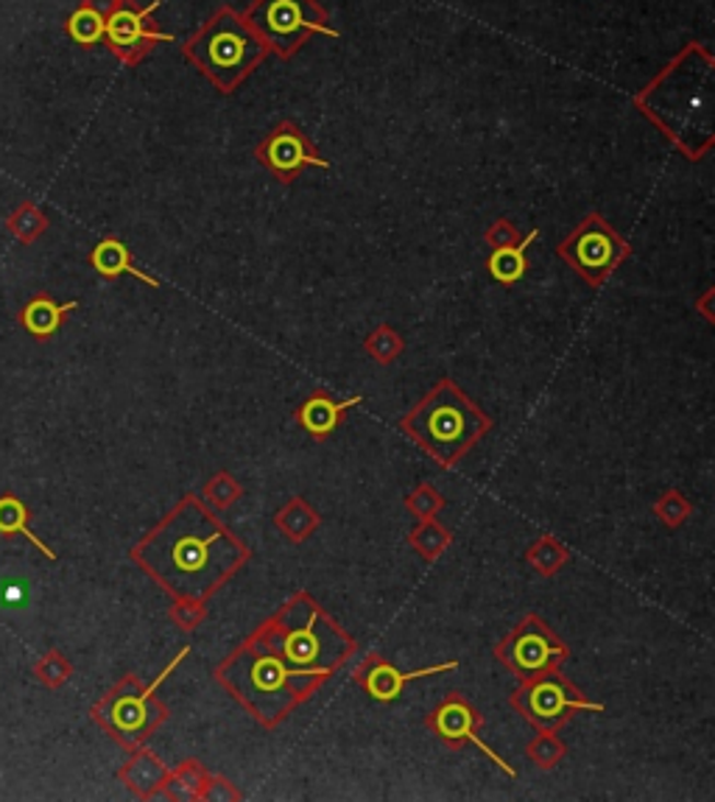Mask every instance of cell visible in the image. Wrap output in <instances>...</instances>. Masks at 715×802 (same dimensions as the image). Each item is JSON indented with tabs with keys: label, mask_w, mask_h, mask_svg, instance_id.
<instances>
[{
	"label": "cell",
	"mask_w": 715,
	"mask_h": 802,
	"mask_svg": "<svg viewBox=\"0 0 715 802\" xmlns=\"http://www.w3.org/2000/svg\"><path fill=\"white\" fill-rule=\"evenodd\" d=\"M131 560L174 602H207L252 560V551L191 492L131 548Z\"/></svg>",
	"instance_id": "1"
},
{
	"label": "cell",
	"mask_w": 715,
	"mask_h": 802,
	"mask_svg": "<svg viewBox=\"0 0 715 802\" xmlns=\"http://www.w3.org/2000/svg\"><path fill=\"white\" fill-rule=\"evenodd\" d=\"M299 677L327 683L358 652L353 634L344 632L311 593H297L280 610L252 632Z\"/></svg>",
	"instance_id": "2"
},
{
	"label": "cell",
	"mask_w": 715,
	"mask_h": 802,
	"mask_svg": "<svg viewBox=\"0 0 715 802\" xmlns=\"http://www.w3.org/2000/svg\"><path fill=\"white\" fill-rule=\"evenodd\" d=\"M216 683L263 727L274 730L322 688V679L299 677L255 634L216 668Z\"/></svg>",
	"instance_id": "3"
},
{
	"label": "cell",
	"mask_w": 715,
	"mask_h": 802,
	"mask_svg": "<svg viewBox=\"0 0 715 802\" xmlns=\"http://www.w3.org/2000/svg\"><path fill=\"white\" fill-rule=\"evenodd\" d=\"M400 431L417 442L439 467L450 470L492 431V420L470 394L442 378L400 420Z\"/></svg>",
	"instance_id": "4"
},
{
	"label": "cell",
	"mask_w": 715,
	"mask_h": 802,
	"mask_svg": "<svg viewBox=\"0 0 715 802\" xmlns=\"http://www.w3.org/2000/svg\"><path fill=\"white\" fill-rule=\"evenodd\" d=\"M191 654V646H182V652L171 660L169 666L162 668L160 677L151 679L149 685H143L135 674H126L118 685H115L106 697H101L99 702L93 704L90 715L93 722L99 724L104 733L113 735L124 749H137V746H146V741L157 733V727L165 724L169 719V704L160 702L154 697L160 685L182 666V660Z\"/></svg>",
	"instance_id": "5"
},
{
	"label": "cell",
	"mask_w": 715,
	"mask_h": 802,
	"mask_svg": "<svg viewBox=\"0 0 715 802\" xmlns=\"http://www.w3.org/2000/svg\"><path fill=\"white\" fill-rule=\"evenodd\" d=\"M187 54L218 88L230 90L243 76L255 70V65L266 54V45L241 18L221 12L191 39Z\"/></svg>",
	"instance_id": "6"
},
{
	"label": "cell",
	"mask_w": 715,
	"mask_h": 802,
	"mask_svg": "<svg viewBox=\"0 0 715 802\" xmlns=\"http://www.w3.org/2000/svg\"><path fill=\"white\" fill-rule=\"evenodd\" d=\"M509 704L537 733H556L576 713H603V704L587 699L560 668L520 679V685L511 690Z\"/></svg>",
	"instance_id": "7"
},
{
	"label": "cell",
	"mask_w": 715,
	"mask_h": 802,
	"mask_svg": "<svg viewBox=\"0 0 715 802\" xmlns=\"http://www.w3.org/2000/svg\"><path fill=\"white\" fill-rule=\"evenodd\" d=\"M495 657L515 677L531 679L551 668H562V663L570 657V649L554 629L547 627L545 618L531 612V616L520 618L515 629H509V634L495 646Z\"/></svg>",
	"instance_id": "8"
},
{
	"label": "cell",
	"mask_w": 715,
	"mask_h": 802,
	"mask_svg": "<svg viewBox=\"0 0 715 802\" xmlns=\"http://www.w3.org/2000/svg\"><path fill=\"white\" fill-rule=\"evenodd\" d=\"M560 255L592 286H601L628 255V247L601 216H587L560 247Z\"/></svg>",
	"instance_id": "9"
},
{
	"label": "cell",
	"mask_w": 715,
	"mask_h": 802,
	"mask_svg": "<svg viewBox=\"0 0 715 802\" xmlns=\"http://www.w3.org/2000/svg\"><path fill=\"white\" fill-rule=\"evenodd\" d=\"M252 23L266 43L282 54H291L311 32L338 37L333 28L322 25V14L311 0H261L252 12Z\"/></svg>",
	"instance_id": "10"
},
{
	"label": "cell",
	"mask_w": 715,
	"mask_h": 802,
	"mask_svg": "<svg viewBox=\"0 0 715 802\" xmlns=\"http://www.w3.org/2000/svg\"><path fill=\"white\" fill-rule=\"evenodd\" d=\"M157 7L160 3L137 9L135 0H115L113 9L106 12L104 43L124 65L140 62L154 43H171V34L157 32L151 25V12Z\"/></svg>",
	"instance_id": "11"
},
{
	"label": "cell",
	"mask_w": 715,
	"mask_h": 802,
	"mask_svg": "<svg viewBox=\"0 0 715 802\" xmlns=\"http://www.w3.org/2000/svg\"><path fill=\"white\" fill-rule=\"evenodd\" d=\"M425 724H428V730H434L436 738L442 741V744H448L450 749H461V746L466 744L478 746L481 753H484L492 764L498 766V769H504L509 778H517L515 766H511L509 760L500 758V755L481 738L484 719H481V713L475 710V704L466 702L461 694H453V697H448L445 702L436 704V708L425 715Z\"/></svg>",
	"instance_id": "12"
},
{
	"label": "cell",
	"mask_w": 715,
	"mask_h": 802,
	"mask_svg": "<svg viewBox=\"0 0 715 802\" xmlns=\"http://www.w3.org/2000/svg\"><path fill=\"white\" fill-rule=\"evenodd\" d=\"M455 668H459V660H448V663H439V666L414 668V672H400V668L392 666L387 657H380V654H369L361 666H358V672H355L353 679L369 699L389 704V702H397V699L403 697L405 685L414 683V679L434 677V674H445V672H455Z\"/></svg>",
	"instance_id": "13"
},
{
	"label": "cell",
	"mask_w": 715,
	"mask_h": 802,
	"mask_svg": "<svg viewBox=\"0 0 715 802\" xmlns=\"http://www.w3.org/2000/svg\"><path fill=\"white\" fill-rule=\"evenodd\" d=\"M261 160L268 171L280 182H291L305 165H319L327 169L330 162L316 154L308 137L297 129V126H282L274 131L261 149Z\"/></svg>",
	"instance_id": "14"
},
{
	"label": "cell",
	"mask_w": 715,
	"mask_h": 802,
	"mask_svg": "<svg viewBox=\"0 0 715 802\" xmlns=\"http://www.w3.org/2000/svg\"><path fill=\"white\" fill-rule=\"evenodd\" d=\"M358 403H364L361 394H353V398L342 400L333 392L319 389V392H313L311 398H305L299 403V409L293 411V420H297L299 428L305 431L308 436H313V439H327V436L344 423V414Z\"/></svg>",
	"instance_id": "15"
},
{
	"label": "cell",
	"mask_w": 715,
	"mask_h": 802,
	"mask_svg": "<svg viewBox=\"0 0 715 802\" xmlns=\"http://www.w3.org/2000/svg\"><path fill=\"white\" fill-rule=\"evenodd\" d=\"M79 308V299H70V302H57L50 294H34L18 313L20 328L28 333L37 342H50L57 336L62 324L68 322L70 313Z\"/></svg>",
	"instance_id": "16"
},
{
	"label": "cell",
	"mask_w": 715,
	"mask_h": 802,
	"mask_svg": "<svg viewBox=\"0 0 715 802\" xmlns=\"http://www.w3.org/2000/svg\"><path fill=\"white\" fill-rule=\"evenodd\" d=\"M165 778H169V766L162 764L154 753H149L146 746L131 749V758L118 771V780L137 800H154V797H160Z\"/></svg>",
	"instance_id": "17"
},
{
	"label": "cell",
	"mask_w": 715,
	"mask_h": 802,
	"mask_svg": "<svg viewBox=\"0 0 715 802\" xmlns=\"http://www.w3.org/2000/svg\"><path fill=\"white\" fill-rule=\"evenodd\" d=\"M90 266H93L104 280H118V277L129 274V277H137V280L146 283V286L151 288L160 286L157 277H151V274H146L143 268L135 266L129 247H126L124 241H118V238H104V241L95 243V249L90 252Z\"/></svg>",
	"instance_id": "18"
},
{
	"label": "cell",
	"mask_w": 715,
	"mask_h": 802,
	"mask_svg": "<svg viewBox=\"0 0 715 802\" xmlns=\"http://www.w3.org/2000/svg\"><path fill=\"white\" fill-rule=\"evenodd\" d=\"M115 0H84L79 9L68 18L65 23V32L81 48H93L104 39V23L106 12L113 9Z\"/></svg>",
	"instance_id": "19"
},
{
	"label": "cell",
	"mask_w": 715,
	"mask_h": 802,
	"mask_svg": "<svg viewBox=\"0 0 715 802\" xmlns=\"http://www.w3.org/2000/svg\"><path fill=\"white\" fill-rule=\"evenodd\" d=\"M537 238H540V230L529 232L526 241L504 243V247H498L492 252L489 261H486V268H489V274L500 283V286H511V283L522 280V274L529 268L526 252H529V247L537 241Z\"/></svg>",
	"instance_id": "20"
},
{
	"label": "cell",
	"mask_w": 715,
	"mask_h": 802,
	"mask_svg": "<svg viewBox=\"0 0 715 802\" xmlns=\"http://www.w3.org/2000/svg\"><path fill=\"white\" fill-rule=\"evenodd\" d=\"M28 517H32V512H28V506H25L18 495H9V492L7 495H0V535L25 537V540L32 542V546L37 548L45 560L57 562V551H54L50 546H45V542L39 540L32 529H28Z\"/></svg>",
	"instance_id": "21"
},
{
	"label": "cell",
	"mask_w": 715,
	"mask_h": 802,
	"mask_svg": "<svg viewBox=\"0 0 715 802\" xmlns=\"http://www.w3.org/2000/svg\"><path fill=\"white\" fill-rule=\"evenodd\" d=\"M319 512L308 504L305 497H291L277 515H274V526L280 529V535L288 542H305L313 531L319 529Z\"/></svg>",
	"instance_id": "22"
},
{
	"label": "cell",
	"mask_w": 715,
	"mask_h": 802,
	"mask_svg": "<svg viewBox=\"0 0 715 802\" xmlns=\"http://www.w3.org/2000/svg\"><path fill=\"white\" fill-rule=\"evenodd\" d=\"M205 766L196 764V760H185L176 769H169V778L162 783L160 797L165 800H201V789L207 783Z\"/></svg>",
	"instance_id": "23"
},
{
	"label": "cell",
	"mask_w": 715,
	"mask_h": 802,
	"mask_svg": "<svg viewBox=\"0 0 715 802\" xmlns=\"http://www.w3.org/2000/svg\"><path fill=\"white\" fill-rule=\"evenodd\" d=\"M48 225H50L48 216H45V213L39 210L34 202H23V205L14 207L7 218L9 236L18 238L23 247H32L37 238H43V232L48 230Z\"/></svg>",
	"instance_id": "24"
},
{
	"label": "cell",
	"mask_w": 715,
	"mask_h": 802,
	"mask_svg": "<svg viewBox=\"0 0 715 802\" xmlns=\"http://www.w3.org/2000/svg\"><path fill=\"white\" fill-rule=\"evenodd\" d=\"M450 531L445 529L442 523L436 520V517H425V520H419V526L414 531H411L408 542L414 546V551H417L419 557H425V560H436V557L442 554L445 548L450 546Z\"/></svg>",
	"instance_id": "25"
},
{
	"label": "cell",
	"mask_w": 715,
	"mask_h": 802,
	"mask_svg": "<svg viewBox=\"0 0 715 802\" xmlns=\"http://www.w3.org/2000/svg\"><path fill=\"white\" fill-rule=\"evenodd\" d=\"M34 677H37L48 690H59L70 677H73V663H70L59 649H48V652L34 663Z\"/></svg>",
	"instance_id": "26"
},
{
	"label": "cell",
	"mask_w": 715,
	"mask_h": 802,
	"mask_svg": "<svg viewBox=\"0 0 715 802\" xmlns=\"http://www.w3.org/2000/svg\"><path fill=\"white\" fill-rule=\"evenodd\" d=\"M567 560H570V551L547 535L540 537V540L529 548V562L534 565L537 573H542V576H554L562 565H567Z\"/></svg>",
	"instance_id": "27"
},
{
	"label": "cell",
	"mask_w": 715,
	"mask_h": 802,
	"mask_svg": "<svg viewBox=\"0 0 715 802\" xmlns=\"http://www.w3.org/2000/svg\"><path fill=\"white\" fill-rule=\"evenodd\" d=\"M526 755L540 769H554V766L565 760L567 746L565 741L556 738V733H537V738H531L529 746H526Z\"/></svg>",
	"instance_id": "28"
},
{
	"label": "cell",
	"mask_w": 715,
	"mask_h": 802,
	"mask_svg": "<svg viewBox=\"0 0 715 802\" xmlns=\"http://www.w3.org/2000/svg\"><path fill=\"white\" fill-rule=\"evenodd\" d=\"M403 350H405L403 336L392 328H378L372 336L367 339V353L372 355V362L378 364H394Z\"/></svg>",
	"instance_id": "29"
},
{
	"label": "cell",
	"mask_w": 715,
	"mask_h": 802,
	"mask_svg": "<svg viewBox=\"0 0 715 802\" xmlns=\"http://www.w3.org/2000/svg\"><path fill=\"white\" fill-rule=\"evenodd\" d=\"M654 512L668 529H679L688 517H691V501L682 495V490H666L654 504Z\"/></svg>",
	"instance_id": "30"
},
{
	"label": "cell",
	"mask_w": 715,
	"mask_h": 802,
	"mask_svg": "<svg viewBox=\"0 0 715 802\" xmlns=\"http://www.w3.org/2000/svg\"><path fill=\"white\" fill-rule=\"evenodd\" d=\"M238 497H241V484L232 479L230 473H216L210 481H207L205 492H201V501L207 506H218V509H227L230 504H235Z\"/></svg>",
	"instance_id": "31"
},
{
	"label": "cell",
	"mask_w": 715,
	"mask_h": 802,
	"mask_svg": "<svg viewBox=\"0 0 715 802\" xmlns=\"http://www.w3.org/2000/svg\"><path fill=\"white\" fill-rule=\"evenodd\" d=\"M442 495L436 492V486L430 484H423L417 486V490L411 492L408 497H405V506H408V512L417 520H425V517H436L439 515V509H442Z\"/></svg>",
	"instance_id": "32"
},
{
	"label": "cell",
	"mask_w": 715,
	"mask_h": 802,
	"mask_svg": "<svg viewBox=\"0 0 715 802\" xmlns=\"http://www.w3.org/2000/svg\"><path fill=\"white\" fill-rule=\"evenodd\" d=\"M169 616L182 632H194V629L207 618L205 602H185V598H180V602H174Z\"/></svg>",
	"instance_id": "33"
}]
</instances>
